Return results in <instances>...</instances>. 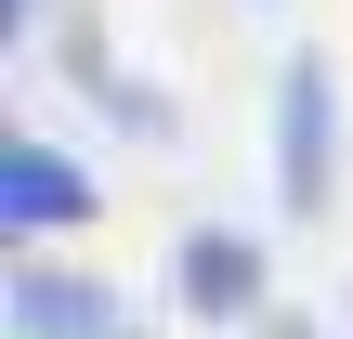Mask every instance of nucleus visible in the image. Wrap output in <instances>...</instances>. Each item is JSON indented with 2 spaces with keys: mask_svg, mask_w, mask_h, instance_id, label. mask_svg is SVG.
Segmentation results:
<instances>
[{
  "mask_svg": "<svg viewBox=\"0 0 353 339\" xmlns=\"http://www.w3.org/2000/svg\"><path fill=\"white\" fill-rule=\"evenodd\" d=\"M327 131H341L327 65H288V91H275V196H288V209L327 196Z\"/></svg>",
  "mask_w": 353,
  "mask_h": 339,
  "instance_id": "1",
  "label": "nucleus"
},
{
  "mask_svg": "<svg viewBox=\"0 0 353 339\" xmlns=\"http://www.w3.org/2000/svg\"><path fill=\"white\" fill-rule=\"evenodd\" d=\"M79 209H92V183H79L52 144H13V157H0V222H13V235H65Z\"/></svg>",
  "mask_w": 353,
  "mask_h": 339,
  "instance_id": "2",
  "label": "nucleus"
},
{
  "mask_svg": "<svg viewBox=\"0 0 353 339\" xmlns=\"http://www.w3.org/2000/svg\"><path fill=\"white\" fill-rule=\"evenodd\" d=\"M13 327H26V339H118V314H105V287L26 261V274H13Z\"/></svg>",
  "mask_w": 353,
  "mask_h": 339,
  "instance_id": "3",
  "label": "nucleus"
},
{
  "mask_svg": "<svg viewBox=\"0 0 353 339\" xmlns=\"http://www.w3.org/2000/svg\"><path fill=\"white\" fill-rule=\"evenodd\" d=\"M118 339H131V327H118Z\"/></svg>",
  "mask_w": 353,
  "mask_h": 339,
  "instance_id": "5",
  "label": "nucleus"
},
{
  "mask_svg": "<svg viewBox=\"0 0 353 339\" xmlns=\"http://www.w3.org/2000/svg\"><path fill=\"white\" fill-rule=\"evenodd\" d=\"M183 300H196V314H249V300H262V248L223 235V222L183 235Z\"/></svg>",
  "mask_w": 353,
  "mask_h": 339,
  "instance_id": "4",
  "label": "nucleus"
}]
</instances>
